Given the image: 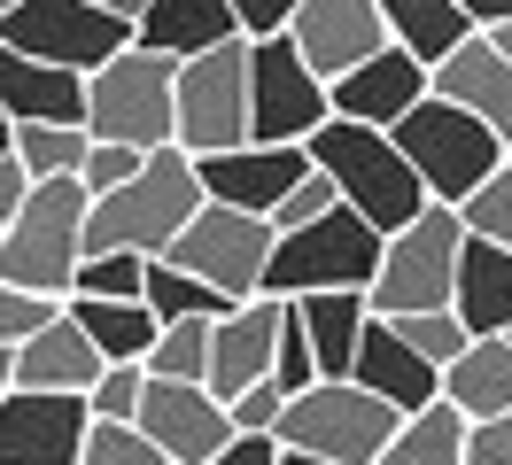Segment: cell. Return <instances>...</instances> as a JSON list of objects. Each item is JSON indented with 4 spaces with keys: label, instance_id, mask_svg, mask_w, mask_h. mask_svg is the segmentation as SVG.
<instances>
[{
    "label": "cell",
    "instance_id": "22",
    "mask_svg": "<svg viewBox=\"0 0 512 465\" xmlns=\"http://www.w3.org/2000/svg\"><path fill=\"white\" fill-rule=\"evenodd\" d=\"M101 357L94 341H86V326L70 318V303H63V318L47 326V334H32L24 349H16V388H55V396H86L101 380Z\"/></svg>",
    "mask_w": 512,
    "mask_h": 465
},
{
    "label": "cell",
    "instance_id": "46",
    "mask_svg": "<svg viewBox=\"0 0 512 465\" xmlns=\"http://www.w3.org/2000/svg\"><path fill=\"white\" fill-rule=\"evenodd\" d=\"M32 171H24V163H16V155H0V225H8V217L24 210V202H32Z\"/></svg>",
    "mask_w": 512,
    "mask_h": 465
},
{
    "label": "cell",
    "instance_id": "29",
    "mask_svg": "<svg viewBox=\"0 0 512 465\" xmlns=\"http://www.w3.org/2000/svg\"><path fill=\"white\" fill-rule=\"evenodd\" d=\"M381 465H466V411L458 403H427L412 411L396 442L381 450Z\"/></svg>",
    "mask_w": 512,
    "mask_h": 465
},
{
    "label": "cell",
    "instance_id": "19",
    "mask_svg": "<svg viewBox=\"0 0 512 465\" xmlns=\"http://www.w3.org/2000/svg\"><path fill=\"white\" fill-rule=\"evenodd\" d=\"M435 93H443V101H458V109H474V117L512 148V55L489 39V31H474L458 55L435 62Z\"/></svg>",
    "mask_w": 512,
    "mask_h": 465
},
{
    "label": "cell",
    "instance_id": "16",
    "mask_svg": "<svg viewBox=\"0 0 512 465\" xmlns=\"http://www.w3.org/2000/svg\"><path fill=\"white\" fill-rule=\"evenodd\" d=\"M194 171H202V194H210V202L249 210V217H272V210H280V194L311 171V148L241 140V148H225V155H194Z\"/></svg>",
    "mask_w": 512,
    "mask_h": 465
},
{
    "label": "cell",
    "instance_id": "8",
    "mask_svg": "<svg viewBox=\"0 0 512 465\" xmlns=\"http://www.w3.org/2000/svg\"><path fill=\"white\" fill-rule=\"evenodd\" d=\"M396 427H404V411L381 403L373 388H357V380H319V388L288 396V411H280L288 450H319V458H342V465H381Z\"/></svg>",
    "mask_w": 512,
    "mask_h": 465
},
{
    "label": "cell",
    "instance_id": "28",
    "mask_svg": "<svg viewBox=\"0 0 512 465\" xmlns=\"http://www.w3.org/2000/svg\"><path fill=\"white\" fill-rule=\"evenodd\" d=\"M381 16H388V39L412 47L419 62H443L474 39V16L458 0H381Z\"/></svg>",
    "mask_w": 512,
    "mask_h": 465
},
{
    "label": "cell",
    "instance_id": "24",
    "mask_svg": "<svg viewBox=\"0 0 512 465\" xmlns=\"http://www.w3.org/2000/svg\"><path fill=\"white\" fill-rule=\"evenodd\" d=\"M303 310V334L319 349V380H350L357 372V341L373 326V303L357 295V287H326V295H288Z\"/></svg>",
    "mask_w": 512,
    "mask_h": 465
},
{
    "label": "cell",
    "instance_id": "17",
    "mask_svg": "<svg viewBox=\"0 0 512 465\" xmlns=\"http://www.w3.org/2000/svg\"><path fill=\"white\" fill-rule=\"evenodd\" d=\"M288 39L303 47V62L319 70L326 86L357 70V62H373L388 47V16L381 0H303V16L288 24Z\"/></svg>",
    "mask_w": 512,
    "mask_h": 465
},
{
    "label": "cell",
    "instance_id": "43",
    "mask_svg": "<svg viewBox=\"0 0 512 465\" xmlns=\"http://www.w3.org/2000/svg\"><path fill=\"white\" fill-rule=\"evenodd\" d=\"M295 16H303V0H233V24H241V39H280Z\"/></svg>",
    "mask_w": 512,
    "mask_h": 465
},
{
    "label": "cell",
    "instance_id": "20",
    "mask_svg": "<svg viewBox=\"0 0 512 465\" xmlns=\"http://www.w3.org/2000/svg\"><path fill=\"white\" fill-rule=\"evenodd\" d=\"M0 109L8 124H86V70L32 62L0 39Z\"/></svg>",
    "mask_w": 512,
    "mask_h": 465
},
{
    "label": "cell",
    "instance_id": "51",
    "mask_svg": "<svg viewBox=\"0 0 512 465\" xmlns=\"http://www.w3.org/2000/svg\"><path fill=\"white\" fill-rule=\"evenodd\" d=\"M489 39H497V47H505V55H512V24H497V31H489Z\"/></svg>",
    "mask_w": 512,
    "mask_h": 465
},
{
    "label": "cell",
    "instance_id": "25",
    "mask_svg": "<svg viewBox=\"0 0 512 465\" xmlns=\"http://www.w3.org/2000/svg\"><path fill=\"white\" fill-rule=\"evenodd\" d=\"M225 39H241L233 0H148V16H140V47H156L171 62H194Z\"/></svg>",
    "mask_w": 512,
    "mask_h": 465
},
{
    "label": "cell",
    "instance_id": "12",
    "mask_svg": "<svg viewBox=\"0 0 512 465\" xmlns=\"http://www.w3.org/2000/svg\"><path fill=\"white\" fill-rule=\"evenodd\" d=\"M249 140V39H225L210 55L179 62V148L225 155Z\"/></svg>",
    "mask_w": 512,
    "mask_h": 465
},
{
    "label": "cell",
    "instance_id": "1",
    "mask_svg": "<svg viewBox=\"0 0 512 465\" xmlns=\"http://www.w3.org/2000/svg\"><path fill=\"white\" fill-rule=\"evenodd\" d=\"M202 171L187 148H156L140 163V179H125L117 194H94L86 217V256L94 248H132V256H163V248L187 233V217L202 210Z\"/></svg>",
    "mask_w": 512,
    "mask_h": 465
},
{
    "label": "cell",
    "instance_id": "33",
    "mask_svg": "<svg viewBox=\"0 0 512 465\" xmlns=\"http://www.w3.org/2000/svg\"><path fill=\"white\" fill-rule=\"evenodd\" d=\"M210 326L218 318H171L156 334V349H148V372H163V380H210Z\"/></svg>",
    "mask_w": 512,
    "mask_h": 465
},
{
    "label": "cell",
    "instance_id": "7",
    "mask_svg": "<svg viewBox=\"0 0 512 465\" xmlns=\"http://www.w3.org/2000/svg\"><path fill=\"white\" fill-rule=\"evenodd\" d=\"M458 248H466V217L450 202H427V210L388 233L381 272H373V295L365 303L381 318H412V310H450L458 303Z\"/></svg>",
    "mask_w": 512,
    "mask_h": 465
},
{
    "label": "cell",
    "instance_id": "42",
    "mask_svg": "<svg viewBox=\"0 0 512 465\" xmlns=\"http://www.w3.org/2000/svg\"><path fill=\"white\" fill-rule=\"evenodd\" d=\"M225 411H233V427H241V434H280L288 388H280V380H256V388H241V396L225 403Z\"/></svg>",
    "mask_w": 512,
    "mask_h": 465
},
{
    "label": "cell",
    "instance_id": "10",
    "mask_svg": "<svg viewBox=\"0 0 512 465\" xmlns=\"http://www.w3.org/2000/svg\"><path fill=\"white\" fill-rule=\"evenodd\" d=\"M272 248H280V233H272V217H249V210H225V202H202V210L187 217V233L163 248L179 272L210 279L225 303H249V295H264V264H272Z\"/></svg>",
    "mask_w": 512,
    "mask_h": 465
},
{
    "label": "cell",
    "instance_id": "21",
    "mask_svg": "<svg viewBox=\"0 0 512 465\" xmlns=\"http://www.w3.org/2000/svg\"><path fill=\"white\" fill-rule=\"evenodd\" d=\"M350 380H357V388H373L381 403H396L404 419H412V411H427V403H443V372L427 365V357H419V349L396 334L388 318H373V326H365Z\"/></svg>",
    "mask_w": 512,
    "mask_h": 465
},
{
    "label": "cell",
    "instance_id": "35",
    "mask_svg": "<svg viewBox=\"0 0 512 465\" xmlns=\"http://www.w3.org/2000/svg\"><path fill=\"white\" fill-rule=\"evenodd\" d=\"M458 217H466V233H481V241L512 248V155L474 186V194H466V202H458Z\"/></svg>",
    "mask_w": 512,
    "mask_h": 465
},
{
    "label": "cell",
    "instance_id": "44",
    "mask_svg": "<svg viewBox=\"0 0 512 465\" xmlns=\"http://www.w3.org/2000/svg\"><path fill=\"white\" fill-rule=\"evenodd\" d=\"M466 465H512V411L466 419Z\"/></svg>",
    "mask_w": 512,
    "mask_h": 465
},
{
    "label": "cell",
    "instance_id": "40",
    "mask_svg": "<svg viewBox=\"0 0 512 465\" xmlns=\"http://www.w3.org/2000/svg\"><path fill=\"white\" fill-rule=\"evenodd\" d=\"M140 396H148V365H101V380L86 388L94 419H140Z\"/></svg>",
    "mask_w": 512,
    "mask_h": 465
},
{
    "label": "cell",
    "instance_id": "9",
    "mask_svg": "<svg viewBox=\"0 0 512 465\" xmlns=\"http://www.w3.org/2000/svg\"><path fill=\"white\" fill-rule=\"evenodd\" d=\"M334 117V93L326 78L303 62L288 31L280 39H249V140L272 148H311V132Z\"/></svg>",
    "mask_w": 512,
    "mask_h": 465
},
{
    "label": "cell",
    "instance_id": "52",
    "mask_svg": "<svg viewBox=\"0 0 512 465\" xmlns=\"http://www.w3.org/2000/svg\"><path fill=\"white\" fill-rule=\"evenodd\" d=\"M8 8H16V0H0V24H8Z\"/></svg>",
    "mask_w": 512,
    "mask_h": 465
},
{
    "label": "cell",
    "instance_id": "2",
    "mask_svg": "<svg viewBox=\"0 0 512 465\" xmlns=\"http://www.w3.org/2000/svg\"><path fill=\"white\" fill-rule=\"evenodd\" d=\"M311 163H319L326 179L342 186V202H350L357 217H373L381 233H404V225L427 210V186H419V171L404 163L396 132H381V124L326 117L319 132H311Z\"/></svg>",
    "mask_w": 512,
    "mask_h": 465
},
{
    "label": "cell",
    "instance_id": "37",
    "mask_svg": "<svg viewBox=\"0 0 512 465\" xmlns=\"http://www.w3.org/2000/svg\"><path fill=\"white\" fill-rule=\"evenodd\" d=\"M78 465H171L156 450V434H140L132 419H94V434H86V458Z\"/></svg>",
    "mask_w": 512,
    "mask_h": 465
},
{
    "label": "cell",
    "instance_id": "30",
    "mask_svg": "<svg viewBox=\"0 0 512 465\" xmlns=\"http://www.w3.org/2000/svg\"><path fill=\"white\" fill-rule=\"evenodd\" d=\"M86 148H94L86 124H16V163H24L32 179H70V171H86Z\"/></svg>",
    "mask_w": 512,
    "mask_h": 465
},
{
    "label": "cell",
    "instance_id": "11",
    "mask_svg": "<svg viewBox=\"0 0 512 465\" xmlns=\"http://www.w3.org/2000/svg\"><path fill=\"white\" fill-rule=\"evenodd\" d=\"M0 39H8L16 55H32V62H63V70H86V78H94L101 62H117L140 31H132L125 16H109L101 0H16L8 24H0Z\"/></svg>",
    "mask_w": 512,
    "mask_h": 465
},
{
    "label": "cell",
    "instance_id": "45",
    "mask_svg": "<svg viewBox=\"0 0 512 465\" xmlns=\"http://www.w3.org/2000/svg\"><path fill=\"white\" fill-rule=\"evenodd\" d=\"M210 465H280V434H233Z\"/></svg>",
    "mask_w": 512,
    "mask_h": 465
},
{
    "label": "cell",
    "instance_id": "26",
    "mask_svg": "<svg viewBox=\"0 0 512 465\" xmlns=\"http://www.w3.org/2000/svg\"><path fill=\"white\" fill-rule=\"evenodd\" d=\"M443 403H458L466 419L512 411V334H474L466 341V357L443 365Z\"/></svg>",
    "mask_w": 512,
    "mask_h": 465
},
{
    "label": "cell",
    "instance_id": "50",
    "mask_svg": "<svg viewBox=\"0 0 512 465\" xmlns=\"http://www.w3.org/2000/svg\"><path fill=\"white\" fill-rule=\"evenodd\" d=\"M0 155H16V124H8V109H0Z\"/></svg>",
    "mask_w": 512,
    "mask_h": 465
},
{
    "label": "cell",
    "instance_id": "5",
    "mask_svg": "<svg viewBox=\"0 0 512 465\" xmlns=\"http://www.w3.org/2000/svg\"><path fill=\"white\" fill-rule=\"evenodd\" d=\"M381 248H388V233L373 225V217H357L350 202H334L326 217L280 233L272 264H264V295H280V303H288V295H326V287H357V295H373Z\"/></svg>",
    "mask_w": 512,
    "mask_h": 465
},
{
    "label": "cell",
    "instance_id": "36",
    "mask_svg": "<svg viewBox=\"0 0 512 465\" xmlns=\"http://www.w3.org/2000/svg\"><path fill=\"white\" fill-rule=\"evenodd\" d=\"M70 295H39V287H8L0 279V349H24L32 334H47L55 318H63Z\"/></svg>",
    "mask_w": 512,
    "mask_h": 465
},
{
    "label": "cell",
    "instance_id": "27",
    "mask_svg": "<svg viewBox=\"0 0 512 465\" xmlns=\"http://www.w3.org/2000/svg\"><path fill=\"white\" fill-rule=\"evenodd\" d=\"M70 318L86 326V341H94L109 365H148V349H156L163 318L148 303H101V295H70Z\"/></svg>",
    "mask_w": 512,
    "mask_h": 465
},
{
    "label": "cell",
    "instance_id": "49",
    "mask_svg": "<svg viewBox=\"0 0 512 465\" xmlns=\"http://www.w3.org/2000/svg\"><path fill=\"white\" fill-rule=\"evenodd\" d=\"M8 388H16V349H0V403H8Z\"/></svg>",
    "mask_w": 512,
    "mask_h": 465
},
{
    "label": "cell",
    "instance_id": "4",
    "mask_svg": "<svg viewBox=\"0 0 512 465\" xmlns=\"http://www.w3.org/2000/svg\"><path fill=\"white\" fill-rule=\"evenodd\" d=\"M86 132L125 148H179V62L132 39L117 62L86 78Z\"/></svg>",
    "mask_w": 512,
    "mask_h": 465
},
{
    "label": "cell",
    "instance_id": "48",
    "mask_svg": "<svg viewBox=\"0 0 512 465\" xmlns=\"http://www.w3.org/2000/svg\"><path fill=\"white\" fill-rule=\"evenodd\" d=\"M101 8H109V16H125L132 31H140V16H148V0H101Z\"/></svg>",
    "mask_w": 512,
    "mask_h": 465
},
{
    "label": "cell",
    "instance_id": "39",
    "mask_svg": "<svg viewBox=\"0 0 512 465\" xmlns=\"http://www.w3.org/2000/svg\"><path fill=\"white\" fill-rule=\"evenodd\" d=\"M334 202H342V186H334V179L319 171V163H311V171H303V179H295L288 194H280V210H272V233H295V225H311V217H326Z\"/></svg>",
    "mask_w": 512,
    "mask_h": 465
},
{
    "label": "cell",
    "instance_id": "14",
    "mask_svg": "<svg viewBox=\"0 0 512 465\" xmlns=\"http://www.w3.org/2000/svg\"><path fill=\"white\" fill-rule=\"evenodd\" d=\"M94 434V403L55 388H8L0 403V465H78Z\"/></svg>",
    "mask_w": 512,
    "mask_h": 465
},
{
    "label": "cell",
    "instance_id": "47",
    "mask_svg": "<svg viewBox=\"0 0 512 465\" xmlns=\"http://www.w3.org/2000/svg\"><path fill=\"white\" fill-rule=\"evenodd\" d=\"M466 16H474V31H497V24H512V0H458Z\"/></svg>",
    "mask_w": 512,
    "mask_h": 465
},
{
    "label": "cell",
    "instance_id": "6",
    "mask_svg": "<svg viewBox=\"0 0 512 465\" xmlns=\"http://www.w3.org/2000/svg\"><path fill=\"white\" fill-rule=\"evenodd\" d=\"M396 132V148H404V163L419 171V186H427V202H466L497 163H505V140L489 132V124L474 117V109H458V101H443V93H427L404 124H388Z\"/></svg>",
    "mask_w": 512,
    "mask_h": 465
},
{
    "label": "cell",
    "instance_id": "23",
    "mask_svg": "<svg viewBox=\"0 0 512 465\" xmlns=\"http://www.w3.org/2000/svg\"><path fill=\"white\" fill-rule=\"evenodd\" d=\"M450 310L466 318V334H512V248L466 233V248H458V303Z\"/></svg>",
    "mask_w": 512,
    "mask_h": 465
},
{
    "label": "cell",
    "instance_id": "41",
    "mask_svg": "<svg viewBox=\"0 0 512 465\" xmlns=\"http://www.w3.org/2000/svg\"><path fill=\"white\" fill-rule=\"evenodd\" d=\"M140 163H148V148H125V140H94V148H86V171H78V179L94 186V194H117L125 179H140Z\"/></svg>",
    "mask_w": 512,
    "mask_h": 465
},
{
    "label": "cell",
    "instance_id": "15",
    "mask_svg": "<svg viewBox=\"0 0 512 465\" xmlns=\"http://www.w3.org/2000/svg\"><path fill=\"white\" fill-rule=\"evenodd\" d=\"M334 117H350V124H404L419 109V101H427V93H435V62H419L412 47H396V39H388L381 55L373 62H357V70H342V78H334Z\"/></svg>",
    "mask_w": 512,
    "mask_h": 465
},
{
    "label": "cell",
    "instance_id": "18",
    "mask_svg": "<svg viewBox=\"0 0 512 465\" xmlns=\"http://www.w3.org/2000/svg\"><path fill=\"white\" fill-rule=\"evenodd\" d=\"M280 318H288V303L280 295H249V303H233L210 326V396H241V388H256V380H272V357H280Z\"/></svg>",
    "mask_w": 512,
    "mask_h": 465
},
{
    "label": "cell",
    "instance_id": "34",
    "mask_svg": "<svg viewBox=\"0 0 512 465\" xmlns=\"http://www.w3.org/2000/svg\"><path fill=\"white\" fill-rule=\"evenodd\" d=\"M373 318H381V310H373ZM388 326L412 341V349H419V357H427L435 372H443V365H458V357H466V341H474L458 310H412V318H388Z\"/></svg>",
    "mask_w": 512,
    "mask_h": 465
},
{
    "label": "cell",
    "instance_id": "3",
    "mask_svg": "<svg viewBox=\"0 0 512 465\" xmlns=\"http://www.w3.org/2000/svg\"><path fill=\"white\" fill-rule=\"evenodd\" d=\"M86 217H94V186L78 179H39L32 202L0 225V279L8 287H39V295H70V279L86 264Z\"/></svg>",
    "mask_w": 512,
    "mask_h": 465
},
{
    "label": "cell",
    "instance_id": "31",
    "mask_svg": "<svg viewBox=\"0 0 512 465\" xmlns=\"http://www.w3.org/2000/svg\"><path fill=\"white\" fill-rule=\"evenodd\" d=\"M140 303L156 310L163 326H171V318H225V295L218 287H210V279H194V272H179V264H171V256H156V264H148V295H140Z\"/></svg>",
    "mask_w": 512,
    "mask_h": 465
},
{
    "label": "cell",
    "instance_id": "13",
    "mask_svg": "<svg viewBox=\"0 0 512 465\" xmlns=\"http://www.w3.org/2000/svg\"><path fill=\"white\" fill-rule=\"evenodd\" d=\"M140 434H156V450L171 465H210L233 442V411H225V396H210L202 380H163V372H148V396H140V419H132Z\"/></svg>",
    "mask_w": 512,
    "mask_h": 465
},
{
    "label": "cell",
    "instance_id": "38",
    "mask_svg": "<svg viewBox=\"0 0 512 465\" xmlns=\"http://www.w3.org/2000/svg\"><path fill=\"white\" fill-rule=\"evenodd\" d=\"M272 380H280L288 396L319 388V349H311V334H303V310H295V303H288V318H280V357H272Z\"/></svg>",
    "mask_w": 512,
    "mask_h": 465
},
{
    "label": "cell",
    "instance_id": "32",
    "mask_svg": "<svg viewBox=\"0 0 512 465\" xmlns=\"http://www.w3.org/2000/svg\"><path fill=\"white\" fill-rule=\"evenodd\" d=\"M148 264L156 256H132V248H94L78 279H70V295H101V303H140L148 295Z\"/></svg>",
    "mask_w": 512,
    "mask_h": 465
}]
</instances>
